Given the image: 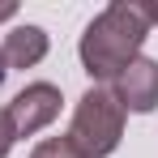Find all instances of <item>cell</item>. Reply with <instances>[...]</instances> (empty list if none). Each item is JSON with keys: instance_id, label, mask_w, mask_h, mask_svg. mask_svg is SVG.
Instances as JSON below:
<instances>
[{"instance_id": "cell-2", "label": "cell", "mask_w": 158, "mask_h": 158, "mask_svg": "<svg viewBox=\"0 0 158 158\" xmlns=\"http://www.w3.org/2000/svg\"><path fill=\"white\" fill-rule=\"evenodd\" d=\"M73 141V150L81 158H107L115 154L120 137H124V107L115 103V94L107 85H90L77 98V111H73V124L64 132Z\"/></svg>"}, {"instance_id": "cell-5", "label": "cell", "mask_w": 158, "mask_h": 158, "mask_svg": "<svg viewBox=\"0 0 158 158\" xmlns=\"http://www.w3.org/2000/svg\"><path fill=\"white\" fill-rule=\"evenodd\" d=\"M47 47H52V39H47V30L43 26H13L9 34H4V64L9 69H34L43 56H47Z\"/></svg>"}, {"instance_id": "cell-7", "label": "cell", "mask_w": 158, "mask_h": 158, "mask_svg": "<svg viewBox=\"0 0 158 158\" xmlns=\"http://www.w3.org/2000/svg\"><path fill=\"white\" fill-rule=\"evenodd\" d=\"M13 141H17V137H13V124H9V115L0 111V158H9V150H13Z\"/></svg>"}, {"instance_id": "cell-4", "label": "cell", "mask_w": 158, "mask_h": 158, "mask_svg": "<svg viewBox=\"0 0 158 158\" xmlns=\"http://www.w3.org/2000/svg\"><path fill=\"white\" fill-rule=\"evenodd\" d=\"M111 94H115V103L124 107V115L128 111L132 115H150L158 107V60L137 56L128 69L111 81Z\"/></svg>"}, {"instance_id": "cell-1", "label": "cell", "mask_w": 158, "mask_h": 158, "mask_svg": "<svg viewBox=\"0 0 158 158\" xmlns=\"http://www.w3.org/2000/svg\"><path fill=\"white\" fill-rule=\"evenodd\" d=\"M154 26H158V4L154 0H111L85 26V34L77 43L81 69L94 81H115L141 56V43H145V34Z\"/></svg>"}, {"instance_id": "cell-9", "label": "cell", "mask_w": 158, "mask_h": 158, "mask_svg": "<svg viewBox=\"0 0 158 158\" xmlns=\"http://www.w3.org/2000/svg\"><path fill=\"white\" fill-rule=\"evenodd\" d=\"M9 77V64H4V52H0V81Z\"/></svg>"}, {"instance_id": "cell-3", "label": "cell", "mask_w": 158, "mask_h": 158, "mask_svg": "<svg viewBox=\"0 0 158 158\" xmlns=\"http://www.w3.org/2000/svg\"><path fill=\"white\" fill-rule=\"evenodd\" d=\"M60 90H56L52 81H34L26 85L13 103L4 107V115H9V124H13V137H34L39 128H47L56 115H60Z\"/></svg>"}, {"instance_id": "cell-6", "label": "cell", "mask_w": 158, "mask_h": 158, "mask_svg": "<svg viewBox=\"0 0 158 158\" xmlns=\"http://www.w3.org/2000/svg\"><path fill=\"white\" fill-rule=\"evenodd\" d=\"M30 158H81V154L73 150L69 137H47V141H39V145L30 150Z\"/></svg>"}, {"instance_id": "cell-8", "label": "cell", "mask_w": 158, "mask_h": 158, "mask_svg": "<svg viewBox=\"0 0 158 158\" xmlns=\"http://www.w3.org/2000/svg\"><path fill=\"white\" fill-rule=\"evenodd\" d=\"M13 13H17V0H0V22H9Z\"/></svg>"}]
</instances>
